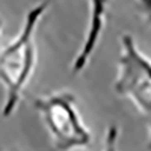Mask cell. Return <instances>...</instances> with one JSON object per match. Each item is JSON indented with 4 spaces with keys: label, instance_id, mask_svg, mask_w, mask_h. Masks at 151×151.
Returning <instances> with one entry per match:
<instances>
[{
    "label": "cell",
    "instance_id": "5b68a950",
    "mask_svg": "<svg viewBox=\"0 0 151 151\" xmlns=\"http://www.w3.org/2000/svg\"><path fill=\"white\" fill-rule=\"evenodd\" d=\"M118 142H119V129L116 124H112L106 130L104 147L101 151H118Z\"/></svg>",
    "mask_w": 151,
    "mask_h": 151
},
{
    "label": "cell",
    "instance_id": "6da1fadb",
    "mask_svg": "<svg viewBox=\"0 0 151 151\" xmlns=\"http://www.w3.org/2000/svg\"><path fill=\"white\" fill-rule=\"evenodd\" d=\"M48 6V0L32 6L26 12L20 33L0 52V82L5 88V101L2 107L3 118H9L15 112L24 88L33 74L36 64L35 35Z\"/></svg>",
    "mask_w": 151,
    "mask_h": 151
},
{
    "label": "cell",
    "instance_id": "52a82bcc",
    "mask_svg": "<svg viewBox=\"0 0 151 151\" xmlns=\"http://www.w3.org/2000/svg\"><path fill=\"white\" fill-rule=\"evenodd\" d=\"M0 32H2V20H0Z\"/></svg>",
    "mask_w": 151,
    "mask_h": 151
},
{
    "label": "cell",
    "instance_id": "8992f818",
    "mask_svg": "<svg viewBox=\"0 0 151 151\" xmlns=\"http://www.w3.org/2000/svg\"><path fill=\"white\" fill-rule=\"evenodd\" d=\"M134 5H136L137 12L151 26V0H134Z\"/></svg>",
    "mask_w": 151,
    "mask_h": 151
},
{
    "label": "cell",
    "instance_id": "7a4b0ae2",
    "mask_svg": "<svg viewBox=\"0 0 151 151\" xmlns=\"http://www.w3.org/2000/svg\"><path fill=\"white\" fill-rule=\"evenodd\" d=\"M35 109L41 113L56 151H74L89 147L92 134L76 109V97L70 91H59L36 97Z\"/></svg>",
    "mask_w": 151,
    "mask_h": 151
},
{
    "label": "cell",
    "instance_id": "3957f363",
    "mask_svg": "<svg viewBox=\"0 0 151 151\" xmlns=\"http://www.w3.org/2000/svg\"><path fill=\"white\" fill-rule=\"evenodd\" d=\"M121 53L118 59V74L113 91L119 97L130 100L148 125V150H151V59L136 45L130 33L119 38Z\"/></svg>",
    "mask_w": 151,
    "mask_h": 151
},
{
    "label": "cell",
    "instance_id": "277c9868",
    "mask_svg": "<svg viewBox=\"0 0 151 151\" xmlns=\"http://www.w3.org/2000/svg\"><path fill=\"white\" fill-rule=\"evenodd\" d=\"M109 2L110 0H88V6H89L88 26H86L82 47L73 60V65H71L73 73L83 71L85 67L88 65V62L91 60L94 52L97 50L100 38H101L103 30L106 27Z\"/></svg>",
    "mask_w": 151,
    "mask_h": 151
}]
</instances>
